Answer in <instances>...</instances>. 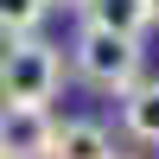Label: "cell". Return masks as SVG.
<instances>
[{"instance_id":"cell-9","label":"cell","mask_w":159,"mask_h":159,"mask_svg":"<svg viewBox=\"0 0 159 159\" xmlns=\"http://www.w3.org/2000/svg\"><path fill=\"white\" fill-rule=\"evenodd\" d=\"M147 7H153V25H159V0H147Z\"/></svg>"},{"instance_id":"cell-7","label":"cell","mask_w":159,"mask_h":159,"mask_svg":"<svg viewBox=\"0 0 159 159\" xmlns=\"http://www.w3.org/2000/svg\"><path fill=\"white\" fill-rule=\"evenodd\" d=\"M51 0H0V38H38V25H45Z\"/></svg>"},{"instance_id":"cell-6","label":"cell","mask_w":159,"mask_h":159,"mask_svg":"<svg viewBox=\"0 0 159 159\" xmlns=\"http://www.w3.org/2000/svg\"><path fill=\"white\" fill-rule=\"evenodd\" d=\"M121 127L134 140H147V147H159V76H140L121 96Z\"/></svg>"},{"instance_id":"cell-2","label":"cell","mask_w":159,"mask_h":159,"mask_svg":"<svg viewBox=\"0 0 159 159\" xmlns=\"http://www.w3.org/2000/svg\"><path fill=\"white\" fill-rule=\"evenodd\" d=\"M140 38H115V32H96V25H83L70 45V64L76 76H83L89 89H108V96H127V89L140 83Z\"/></svg>"},{"instance_id":"cell-10","label":"cell","mask_w":159,"mask_h":159,"mask_svg":"<svg viewBox=\"0 0 159 159\" xmlns=\"http://www.w3.org/2000/svg\"><path fill=\"white\" fill-rule=\"evenodd\" d=\"M108 159H134V153H108Z\"/></svg>"},{"instance_id":"cell-5","label":"cell","mask_w":159,"mask_h":159,"mask_svg":"<svg viewBox=\"0 0 159 159\" xmlns=\"http://www.w3.org/2000/svg\"><path fill=\"white\" fill-rule=\"evenodd\" d=\"M108 153H115V140L102 121H57L45 159H108Z\"/></svg>"},{"instance_id":"cell-1","label":"cell","mask_w":159,"mask_h":159,"mask_svg":"<svg viewBox=\"0 0 159 159\" xmlns=\"http://www.w3.org/2000/svg\"><path fill=\"white\" fill-rule=\"evenodd\" d=\"M64 83V45L51 38H13L0 51V102L7 108H45Z\"/></svg>"},{"instance_id":"cell-3","label":"cell","mask_w":159,"mask_h":159,"mask_svg":"<svg viewBox=\"0 0 159 159\" xmlns=\"http://www.w3.org/2000/svg\"><path fill=\"white\" fill-rule=\"evenodd\" d=\"M51 108H7L0 102V159H45L51 153Z\"/></svg>"},{"instance_id":"cell-8","label":"cell","mask_w":159,"mask_h":159,"mask_svg":"<svg viewBox=\"0 0 159 159\" xmlns=\"http://www.w3.org/2000/svg\"><path fill=\"white\" fill-rule=\"evenodd\" d=\"M51 7H89V0H51Z\"/></svg>"},{"instance_id":"cell-4","label":"cell","mask_w":159,"mask_h":159,"mask_svg":"<svg viewBox=\"0 0 159 159\" xmlns=\"http://www.w3.org/2000/svg\"><path fill=\"white\" fill-rule=\"evenodd\" d=\"M83 25L115 32V38H140L153 25V7H147V0H89V7H83Z\"/></svg>"}]
</instances>
